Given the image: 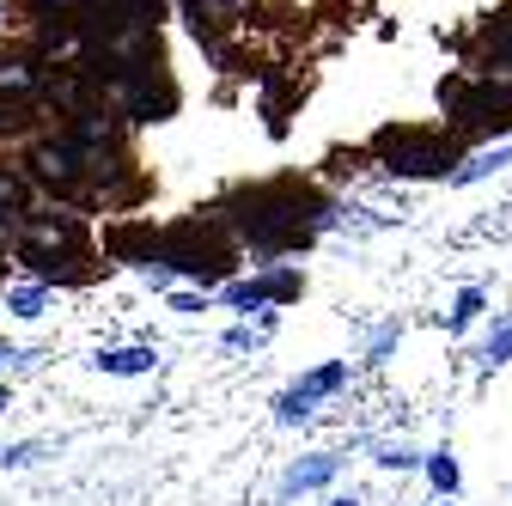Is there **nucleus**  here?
Here are the masks:
<instances>
[{
    "mask_svg": "<svg viewBox=\"0 0 512 506\" xmlns=\"http://www.w3.org/2000/svg\"><path fill=\"white\" fill-rule=\"evenodd\" d=\"M226 220L238 226V238L250 250H299L317 238V226L330 220V202L317 196V189L293 183V177H275V183H250V189H232L226 196Z\"/></svg>",
    "mask_w": 512,
    "mask_h": 506,
    "instance_id": "f257e3e1",
    "label": "nucleus"
},
{
    "mask_svg": "<svg viewBox=\"0 0 512 506\" xmlns=\"http://www.w3.org/2000/svg\"><path fill=\"white\" fill-rule=\"evenodd\" d=\"M13 263L49 287H80L98 275V250L80 214H25L13 232Z\"/></svg>",
    "mask_w": 512,
    "mask_h": 506,
    "instance_id": "f03ea898",
    "label": "nucleus"
},
{
    "mask_svg": "<svg viewBox=\"0 0 512 506\" xmlns=\"http://www.w3.org/2000/svg\"><path fill=\"white\" fill-rule=\"evenodd\" d=\"M458 141L464 135H433V129H378L372 135V159L391 171V177H452L464 159H458Z\"/></svg>",
    "mask_w": 512,
    "mask_h": 506,
    "instance_id": "7ed1b4c3",
    "label": "nucleus"
},
{
    "mask_svg": "<svg viewBox=\"0 0 512 506\" xmlns=\"http://www.w3.org/2000/svg\"><path fill=\"white\" fill-rule=\"evenodd\" d=\"M25 171H31V183H43L49 196H61V202H74V196H86V189H92V153L68 129L37 135L31 153H25Z\"/></svg>",
    "mask_w": 512,
    "mask_h": 506,
    "instance_id": "20e7f679",
    "label": "nucleus"
},
{
    "mask_svg": "<svg viewBox=\"0 0 512 506\" xmlns=\"http://www.w3.org/2000/svg\"><path fill=\"white\" fill-rule=\"evenodd\" d=\"M49 55L37 49V37H13V43H0V98H25L37 104L43 86H49Z\"/></svg>",
    "mask_w": 512,
    "mask_h": 506,
    "instance_id": "39448f33",
    "label": "nucleus"
},
{
    "mask_svg": "<svg viewBox=\"0 0 512 506\" xmlns=\"http://www.w3.org/2000/svg\"><path fill=\"white\" fill-rule=\"evenodd\" d=\"M336 470H342V458H336V452H311V458H293V464H287V476L275 482V500H293V494H311V488H324V482H336Z\"/></svg>",
    "mask_w": 512,
    "mask_h": 506,
    "instance_id": "423d86ee",
    "label": "nucleus"
},
{
    "mask_svg": "<svg viewBox=\"0 0 512 506\" xmlns=\"http://www.w3.org/2000/svg\"><path fill=\"white\" fill-rule=\"evenodd\" d=\"M92 366H98V372H110V378H141V372H153V366H159V354H153L147 342H135V348H98V354H92Z\"/></svg>",
    "mask_w": 512,
    "mask_h": 506,
    "instance_id": "0eeeda50",
    "label": "nucleus"
},
{
    "mask_svg": "<svg viewBox=\"0 0 512 506\" xmlns=\"http://www.w3.org/2000/svg\"><path fill=\"white\" fill-rule=\"evenodd\" d=\"M31 214V171H19V165H0V220L7 226H19Z\"/></svg>",
    "mask_w": 512,
    "mask_h": 506,
    "instance_id": "6e6552de",
    "label": "nucleus"
},
{
    "mask_svg": "<svg viewBox=\"0 0 512 506\" xmlns=\"http://www.w3.org/2000/svg\"><path fill=\"white\" fill-rule=\"evenodd\" d=\"M348 378H354V366H348V360H324V366H311V372L299 378V391H305L311 403H324V397L348 391Z\"/></svg>",
    "mask_w": 512,
    "mask_h": 506,
    "instance_id": "1a4fd4ad",
    "label": "nucleus"
},
{
    "mask_svg": "<svg viewBox=\"0 0 512 506\" xmlns=\"http://www.w3.org/2000/svg\"><path fill=\"white\" fill-rule=\"evenodd\" d=\"M49 305H55V287H49V281H31V287H7V311H13L19 324H37Z\"/></svg>",
    "mask_w": 512,
    "mask_h": 506,
    "instance_id": "9d476101",
    "label": "nucleus"
},
{
    "mask_svg": "<svg viewBox=\"0 0 512 506\" xmlns=\"http://www.w3.org/2000/svg\"><path fill=\"white\" fill-rule=\"evenodd\" d=\"M500 165H512V141H506V147H488V153H470V159L452 171V183H482V177H494Z\"/></svg>",
    "mask_w": 512,
    "mask_h": 506,
    "instance_id": "9b49d317",
    "label": "nucleus"
},
{
    "mask_svg": "<svg viewBox=\"0 0 512 506\" xmlns=\"http://www.w3.org/2000/svg\"><path fill=\"white\" fill-rule=\"evenodd\" d=\"M421 470H427L433 494H445V500H452V494H458V482H464V476H458V458H452V452H427V464H421Z\"/></svg>",
    "mask_w": 512,
    "mask_h": 506,
    "instance_id": "f8f14e48",
    "label": "nucleus"
},
{
    "mask_svg": "<svg viewBox=\"0 0 512 506\" xmlns=\"http://www.w3.org/2000/svg\"><path fill=\"white\" fill-rule=\"evenodd\" d=\"M275 324H281L275 311H256V324H232V330H226V348H256V342H269Z\"/></svg>",
    "mask_w": 512,
    "mask_h": 506,
    "instance_id": "ddd939ff",
    "label": "nucleus"
},
{
    "mask_svg": "<svg viewBox=\"0 0 512 506\" xmlns=\"http://www.w3.org/2000/svg\"><path fill=\"white\" fill-rule=\"evenodd\" d=\"M311 415H317V403H311V397H305V391H299V385H293V391H281V397H275V421H281V427H305V421H311Z\"/></svg>",
    "mask_w": 512,
    "mask_h": 506,
    "instance_id": "4468645a",
    "label": "nucleus"
},
{
    "mask_svg": "<svg viewBox=\"0 0 512 506\" xmlns=\"http://www.w3.org/2000/svg\"><path fill=\"white\" fill-rule=\"evenodd\" d=\"M482 305H488V299H482V287H464V293L452 299V318H445V330H452V336H458V330H470V324L482 318Z\"/></svg>",
    "mask_w": 512,
    "mask_h": 506,
    "instance_id": "2eb2a0df",
    "label": "nucleus"
},
{
    "mask_svg": "<svg viewBox=\"0 0 512 506\" xmlns=\"http://www.w3.org/2000/svg\"><path fill=\"white\" fill-rule=\"evenodd\" d=\"M372 464H378V470H415V464H427V452H415L409 439H391V446H378Z\"/></svg>",
    "mask_w": 512,
    "mask_h": 506,
    "instance_id": "dca6fc26",
    "label": "nucleus"
},
{
    "mask_svg": "<svg viewBox=\"0 0 512 506\" xmlns=\"http://www.w3.org/2000/svg\"><path fill=\"white\" fill-rule=\"evenodd\" d=\"M214 293L208 287H171V311H183V318H196V311H208Z\"/></svg>",
    "mask_w": 512,
    "mask_h": 506,
    "instance_id": "f3484780",
    "label": "nucleus"
},
{
    "mask_svg": "<svg viewBox=\"0 0 512 506\" xmlns=\"http://www.w3.org/2000/svg\"><path fill=\"white\" fill-rule=\"evenodd\" d=\"M37 439H19V446H0V470H25V464H37Z\"/></svg>",
    "mask_w": 512,
    "mask_h": 506,
    "instance_id": "a211bd4d",
    "label": "nucleus"
},
{
    "mask_svg": "<svg viewBox=\"0 0 512 506\" xmlns=\"http://www.w3.org/2000/svg\"><path fill=\"white\" fill-rule=\"evenodd\" d=\"M506 360H512V324L500 336H488V348H482V366H506Z\"/></svg>",
    "mask_w": 512,
    "mask_h": 506,
    "instance_id": "6ab92c4d",
    "label": "nucleus"
},
{
    "mask_svg": "<svg viewBox=\"0 0 512 506\" xmlns=\"http://www.w3.org/2000/svg\"><path fill=\"white\" fill-rule=\"evenodd\" d=\"M330 506H366L360 494H330Z\"/></svg>",
    "mask_w": 512,
    "mask_h": 506,
    "instance_id": "aec40b11",
    "label": "nucleus"
},
{
    "mask_svg": "<svg viewBox=\"0 0 512 506\" xmlns=\"http://www.w3.org/2000/svg\"><path fill=\"white\" fill-rule=\"evenodd\" d=\"M7 409H13V391H7V385H0V415H7Z\"/></svg>",
    "mask_w": 512,
    "mask_h": 506,
    "instance_id": "412c9836",
    "label": "nucleus"
},
{
    "mask_svg": "<svg viewBox=\"0 0 512 506\" xmlns=\"http://www.w3.org/2000/svg\"><path fill=\"white\" fill-rule=\"evenodd\" d=\"M7 360H13V348H7V342H0V366H7Z\"/></svg>",
    "mask_w": 512,
    "mask_h": 506,
    "instance_id": "4be33fe9",
    "label": "nucleus"
},
{
    "mask_svg": "<svg viewBox=\"0 0 512 506\" xmlns=\"http://www.w3.org/2000/svg\"><path fill=\"white\" fill-rule=\"evenodd\" d=\"M427 506H452V500H445V494H433V500H427Z\"/></svg>",
    "mask_w": 512,
    "mask_h": 506,
    "instance_id": "5701e85b",
    "label": "nucleus"
}]
</instances>
